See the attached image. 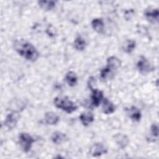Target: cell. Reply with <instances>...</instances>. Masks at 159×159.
Returning <instances> with one entry per match:
<instances>
[{
	"label": "cell",
	"mask_w": 159,
	"mask_h": 159,
	"mask_svg": "<svg viewBox=\"0 0 159 159\" xmlns=\"http://www.w3.org/2000/svg\"><path fill=\"white\" fill-rule=\"evenodd\" d=\"M13 48L20 56L29 61L34 62L39 57V53L37 48L25 39L15 40L13 43Z\"/></svg>",
	"instance_id": "obj_1"
},
{
	"label": "cell",
	"mask_w": 159,
	"mask_h": 159,
	"mask_svg": "<svg viewBox=\"0 0 159 159\" xmlns=\"http://www.w3.org/2000/svg\"><path fill=\"white\" fill-rule=\"evenodd\" d=\"M121 66V61L115 56H111L107 59V66L100 71V78L102 81L112 79Z\"/></svg>",
	"instance_id": "obj_2"
},
{
	"label": "cell",
	"mask_w": 159,
	"mask_h": 159,
	"mask_svg": "<svg viewBox=\"0 0 159 159\" xmlns=\"http://www.w3.org/2000/svg\"><path fill=\"white\" fill-rule=\"evenodd\" d=\"M55 106L68 114H71L75 112L78 107L66 96H57L53 99Z\"/></svg>",
	"instance_id": "obj_3"
},
{
	"label": "cell",
	"mask_w": 159,
	"mask_h": 159,
	"mask_svg": "<svg viewBox=\"0 0 159 159\" xmlns=\"http://www.w3.org/2000/svg\"><path fill=\"white\" fill-rule=\"evenodd\" d=\"M35 142V139L26 132H21L19 135V142L22 151L25 153H28L32 146V144Z\"/></svg>",
	"instance_id": "obj_4"
},
{
	"label": "cell",
	"mask_w": 159,
	"mask_h": 159,
	"mask_svg": "<svg viewBox=\"0 0 159 159\" xmlns=\"http://www.w3.org/2000/svg\"><path fill=\"white\" fill-rule=\"evenodd\" d=\"M136 65L139 71L143 75L149 73L155 70V67L144 56L142 55L140 56Z\"/></svg>",
	"instance_id": "obj_5"
},
{
	"label": "cell",
	"mask_w": 159,
	"mask_h": 159,
	"mask_svg": "<svg viewBox=\"0 0 159 159\" xmlns=\"http://www.w3.org/2000/svg\"><path fill=\"white\" fill-rule=\"evenodd\" d=\"M19 112L13 111L6 116L3 125L8 130H12L16 126L18 120L20 119V114Z\"/></svg>",
	"instance_id": "obj_6"
},
{
	"label": "cell",
	"mask_w": 159,
	"mask_h": 159,
	"mask_svg": "<svg viewBox=\"0 0 159 159\" xmlns=\"http://www.w3.org/2000/svg\"><path fill=\"white\" fill-rule=\"evenodd\" d=\"M107 152V150L106 147L102 143H99V142L94 143L91 147L89 150L90 154L94 157L101 156L104 154H106Z\"/></svg>",
	"instance_id": "obj_7"
},
{
	"label": "cell",
	"mask_w": 159,
	"mask_h": 159,
	"mask_svg": "<svg viewBox=\"0 0 159 159\" xmlns=\"http://www.w3.org/2000/svg\"><path fill=\"white\" fill-rule=\"evenodd\" d=\"M90 89L92 92L91 96V104L94 107H98L104 99L103 92L97 88H93V87H91Z\"/></svg>",
	"instance_id": "obj_8"
},
{
	"label": "cell",
	"mask_w": 159,
	"mask_h": 159,
	"mask_svg": "<svg viewBox=\"0 0 159 159\" xmlns=\"http://www.w3.org/2000/svg\"><path fill=\"white\" fill-rule=\"evenodd\" d=\"M113 137L116 144L121 149L125 148L129 143V139L125 134H117Z\"/></svg>",
	"instance_id": "obj_9"
},
{
	"label": "cell",
	"mask_w": 159,
	"mask_h": 159,
	"mask_svg": "<svg viewBox=\"0 0 159 159\" xmlns=\"http://www.w3.org/2000/svg\"><path fill=\"white\" fill-rule=\"evenodd\" d=\"M68 137L66 134L63 133L60 131H55L52 133L51 135V140L52 142L56 145H60L62 143L66 142Z\"/></svg>",
	"instance_id": "obj_10"
},
{
	"label": "cell",
	"mask_w": 159,
	"mask_h": 159,
	"mask_svg": "<svg viewBox=\"0 0 159 159\" xmlns=\"http://www.w3.org/2000/svg\"><path fill=\"white\" fill-rule=\"evenodd\" d=\"M102 101V111L104 114L109 115L114 112L116 106L110 100H109L107 98H104Z\"/></svg>",
	"instance_id": "obj_11"
},
{
	"label": "cell",
	"mask_w": 159,
	"mask_h": 159,
	"mask_svg": "<svg viewBox=\"0 0 159 159\" xmlns=\"http://www.w3.org/2000/svg\"><path fill=\"white\" fill-rule=\"evenodd\" d=\"M145 17L151 22L155 23L158 21L159 12L158 9H148L144 12Z\"/></svg>",
	"instance_id": "obj_12"
},
{
	"label": "cell",
	"mask_w": 159,
	"mask_h": 159,
	"mask_svg": "<svg viewBox=\"0 0 159 159\" xmlns=\"http://www.w3.org/2000/svg\"><path fill=\"white\" fill-rule=\"evenodd\" d=\"M80 120L81 122V124L84 126H88L89 124H91L94 120V116L92 112L87 111L84 112L81 114V115L79 117Z\"/></svg>",
	"instance_id": "obj_13"
},
{
	"label": "cell",
	"mask_w": 159,
	"mask_h": 159,
	"mask_svg": "<svg viewBox=\"0 0 159 159\" xmlns=\"http://www.w3.org/2000/svg\"><path fill=\"white\" fill-rule=\"evenodd\" d=\"M60 120L59 116L55 112L49 111L45 114V122L47 125H57Z\"/></svg>",
	"instance_id": "obj_14"
},
{
	"label": "cell",
	"mask_w": 159,
	"mask_h": 159,
	"mask_svg": "<svg viewBox=\"0 0 159 159\" xmlns=\"http://www.w3.org/2000/svg\"><path fill=\"white\" fill-rule=\"evenodd\" d=\"M91 26L98 34H102L104 30V22L101 18H94L91 21Z\"/></svg>",
	"instance_id": "obj_15"
},
{
	"label": "cell",
	"mask_w": 159,
	"mask_h": 159,
	"mask_svg": "<svg viewBox=\"0 0 159 159\" xmlns=\"http://www.w3.org/2000/svg\"><path fill=\"white\" fill-rule=\"evenodd\" d=\"M129 117L134 122H139L142 117V113L139 109L135 106H131L128 110Z\"/></svg>",
	"instance_id": "obj_16"
},
{
	"label": "cell",
	"mask_w": 159,
	"mask_h": 159,
	"mask_svg": "<svg viewBox=\"0 0 159 159\" xmlns=\"http://www.w3.org/2000/svg\"><path fill=\"white\" fill-rule=\"evenodd\" d=\"M65 81L71 87L75 86L78 82V77L76 74L73 71H69L65 75Z\"/></svg>",
	"instance_id": "obj_17"
},
{
	"label": "cell",
	"mask_w": 159,
	"mask_h": 159,
	"mask_svg": "<svg viewBox=\"0 0 159 159\" xmlns=\"http://www.w3.org/2000/svg\"><path fill=\"white\" fill-rule=\"evenodd\" d=\"M136 47V42L132 39H127L122 45V49L126 53H131Z\"/></svg>",
	"instance_id": "obj_18"
},
{
	"label": "cell",
	"mask_w": 159,
	"mask_h": 159,
	"mask_svg": "<svg viewBox=\"0 0 159 159\" xmlns=\"http://www.w3.org/2000/svg\"><path fill=\"white\" fill-rule=\"evenodd\" d=\"M73 43L75 48L78 51H83L86 47V42L81 35H78L75 38Z\"/></svg>",
	"instance_id": "obj_19"
},
{
	"label": "cell",
	"mask_w": 159,
	"mask_h": 159,
	"mask_svg": "<svg viewBox=\"0 0 159 159\" xmlns=\"http://www.w3.org/2000/svg\"><path fill=\"white\" fill-rule=\"evenodd\" d=\"M39 6L45 11H51L55 8L56 1H38Z\"/></svg>",
	"instance_id": "obj_20"
},
{
	"label": "cell",
	"mask_w": 159,
	"mask_h": 159,
	"mask_svg": "<svg viewBox=\"0 0 159 159\" xmlns=\"http://www.w3.org/2000/svg\"><path fill=\"white\" fill-rule=\"evenodd\" d=\"M150 134L153 137L158 136V126L157 124H152L150 126Z\"/></svg>",
	"instance_id": "obj_21"
}]
</instances>
